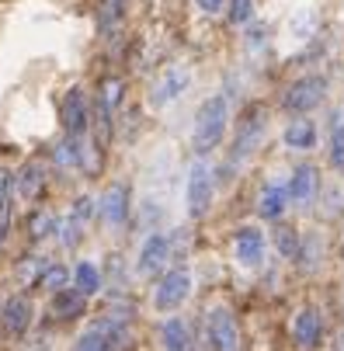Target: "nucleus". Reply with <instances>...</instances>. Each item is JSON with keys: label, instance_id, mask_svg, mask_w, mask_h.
<instances>
[{"label": "nucleus", "instance_id": "nucleus-1", "mask_svg": "<svg viewBox=\"0 0 344 351\" xmlns=\"http://www.w3.org/2000/svg\"><path fill=\"white\" fill-rule=\"evenodd\" d=\"M226 125H230V101L226 94H212L202 101L199 115H195V129H191V149L199 157L212 154V149L223 143L226 136Z\"/></svg>", "mask_w": 344, "mask_h": 351}, {"label": "nucleus", "instance_id": "nucleus-2", "mask_svg": "<svg viewBox=\"0 0 344 351\" xmlns=\"http://www.w3.org/2000/svg\"><path fill=\"white\" fill-rule=\"evenodd\" d=\"M212 198H216V174L212 167L206 164V157H199L191 164L188 171V181H184V206H188V216L195 219H202L212 206Z\"/></svg>", "mask_w": 344, "mask_h": 351}, {"label": "nucleus", "instance_id": "nucleus-3", "mask_svg": "<svg viewBox=\"0 0 344 351\" xmlns=\"http://www.w3.org/2000/svg\"><path fill=\"white\" fill-rule=\"evenodd\" d=\"M188 295H191V275L184 268H174L153 289V310L157 313H174L177 306L188 303Z\"/></svg>", "mask_w": 344, "mask_h": 351}, {"label": "nucleus", "instance_id": "nucleus-4", "mask_svg": "<svg viewBox=\"0 0 344 351\" xmlns=\"http://www.w3.org/2000/svg\"><path fill=\"white\" fill-rule=\"evenodd\" d=\"M323 94H327V80L323 77H303V80H296L285 90L282 108L292 112V115H306V112H313L323 101Z\"/></svg>", "mask_w": 344, "mask_h": 351}, {"label": "nucleus", "instance_id": "nucleus-5", "mask_svg": "<svg viewBox=\"0 0 344 351\" xmlns=\"http://www.w3.org/2000/svg\"><path fill=\"white\" fill-rule=\"evenodd\" d=\"M63 129H66V139H84L90 129V101L84 87H73L63 97Z\"/></svg>", "mask_w": 344, "mask_h": 351}, {"label": "nucleus", "instance_id": "nucleus-6", "mask_svg": "<svg viewBox=\"0 0 344 351\" xmlns=\"http://www.w3.org/2000/svg\"><path fill=\"white\" fill-rule=\"evenodd\" d=\"M188 84H191V70H188L184 63H171V66H167V70L157 77V84H153V94H150L153 108L174 105L177 97L188 90Z\"/></svg>", "mask_w": 344, "mask_h": 351}, {"label": "nucleus", "instance_id": "nucleus-7", "mask_svg": "<svg viewBox=\"0 0 344 351\" xmlns=\"http://www.w3.org/2000/svg\"><path fill=\"white\" fill-rule=\"evenodd\" d=\"M206 334L212 351H240V327L233 320V313L226 306H216L206 320Z\"/></svg>", "mask_w": 344, "mask_h": 351}, {"label": "nucleus", "instance_id": "nucleus-8", "mask_svg": "<svg viewBox=\"0 0 344 351\" xmlns=\"http://www.w3.org/2000/svg\"><path fill=\"white\" fill-rule=\"evenodd\" d=\"M265 129H268V122H265V112L261 108H251L247 115H243V122L236 129V139H233V164H240L243 157H251L254 149L261 146Z\"/></svg>", "mask_w": 344, "mask_h": 351}, {"label": "nucleus", "instance_id": "nucleus-9", "mask_svg": "<svg viewBox=\"0 0 344 351\" xmlns=\"http://www.w3.org/2000/svg\"><path fill=\"white\" fill-rule=\"evenodd\" d=\"M97 213H101V219H105L108 230H122L125 219H129V184H125V181L108 184L105 195H101V206H97Z\"/></svg>", "mask_w": 344, "mask_h": 351}, {"label": "nucleus", "instance_id": "nucleus-10", "mask_svg": "<svg viewBox=\"0 0 344 351\" xmlns=\"http://www.w3.org/2000/svg\"><path fill=\"white\" fill-rule=\"evenodd\" d=\"M265 233L258 226H240L233 233V258L243 265V268H258L265 261Z\"/></svg>", "mask_w": 344, "mask_h": 351}, {"label": "nucleus", "instance_id": "nucleus-11", "mask_svg": "<svg viewBox=\"0 0 344 351\" xmlns=\"http://www.w3.org/2000/svg\"><path fill=\"white\" fill-rule=\"evenodd\" d=\"M167 261H171V237L167 233H150L139 247L136 271L139 275H157L160 268H167Z\"/></svg>", "mask_w": 344, "mask_h": 351}, {"label": "nucleus", "instance_id": "nucleus-12", "mask_svg": "<svg viewBox=\"0 0 344 351\" xmlns=\"http://www.w3.org/2000/svg\"><path fill=\"white\" fill-rule=\"evenodd\" d=\"M119 341H122V327H119V320L108 317V320H101V324L87 327V330L77 337L73 351H115Z\"/></svg>", "mask_w": 344, "mask_h": 351}, {"label": "nucleus", "instance_id": "nucleus-13", "mask_svg": "<svg viewBox=\"0 0 344 351\" xmlns=\"http://www.w3.org/2000/svg\"><path fill=\"white\" fill-rule=\"evenodd\" d=\"M317 188H320V174L313 164H299L296 171H292L285 191H288V202H296V206H310L313 198H317Z\"/></svg>", "mask_w": 344, "mask_h": 351}, {"label": "nucleus", "instance_id": "nucleus-14", "mask_svg": "<svg viewBox=\"0 0 344 351\" xmlns=\"http://www.w3.org/2000/svg\"><path fill=\"white\" fill-rule=\"evenodd\" d=\"M292 337H296L299 348H317V344H320V337H323V320H320V313H317L313 306H306V310L296 313V320H292Z\"/></svg>", "mask_w": 344, "mask_h": 351}, {"label": "nucleus", "instance_id": "nucleus-15", "mask_svg": "<svg viewBox=\"0 0 344 351\" xmlns=\"http://www.w3.org/2000/svg\"><path fill=\"white\" fill-rule=\"evenodd\" d=\"M0 320H4V327L11 334H25L35 320V306L28 303V295H11L4 303V310H0Z\"/></svg>", "mask_w": 344, "mask_h": 351}, {"label": "nucleus", "instance_id": "nucleus-16", "mask_svg": "<svg viewBox=\"0 0 344 351\" xmlns=\"http://www.w3.org/2000/svg\"><path fill=\"white\" fill-rule=\"evenodd\" d=\"M11 181H14V195L21 198V202H38V195L45 188V178H42L38 164H25L18 171V178H11Z\"/></svg>", "mask_w": 344, "mask_h": 351}, {"label": "nucleus", "instance_id": "nucleus-17", "mask_svg": "<svg viewBox=\"0 0 344 351\" xmlns=\"http://www.w3.org/2000/svg\"><path fill=\"white\" fill-rule=\"evenodd\" d=\"M160 344H164V351H195L191 330H188V324H184L181 317H167V320H164V327H160Z\"/></svg>", "mask_w": 344, "mask_h": 351}, {"label": "nucleus", "instance_id": "nucleus-18", "mask_svg": "<svg viewBox=\"0 0 344 351\" xmlns=\"http://www.w3.org/2000/svg\"><path fill=\"white\" fill-rule=\"evenodd\" d=\"M285 146L288 149H313L317 146V122H310L306 115H299V119H292L288 125H285Z\"/></svg>", "mask_w": 344, "mask_h": 351}, {"label": "nucleus", "instance_id": "nucleus-19", "mask_svg": "<svg viewBox=\"0 0 344 351\" xmlns=\"http://www.w3.org/2000/svg\"><path fill=\"white\" fill-rule=\"evenodd\" d=\"M70 289L84 299H90L97 289H101V271H97L94 261H80L73 271H70Z\"/></svg>", "mask_w": 344, "mask_h": 351}, {"label": "nucleus", "instance_id": "nucleus-20", "mask_svg": "<svg viewBox=\"0 0 344 351\" xmlns=\"http://www.w3.org/2000/svg\"><path fill=\"white\" fill-rule=\"evenodd\" d=\"M285 206H288L285 184H278V181L265 184V191H261V198H258V213H261L265 219H278V216L285 213Z\"/></svg>", "mask_w": 344, "mask_h": 351}, {"label": "nucleus", "instance_id": "nucleus-21", "mask_svg": "<svg viewBox=\"0 0 344 351\" xmlns=\"http://www.w3.org/2000/svg\"><path fill=\"white\" fill-rule=\"evenodd\" d=\"M313 32H317V14H313V8H296V11H292V18H288V35H292V38L306 42V38H313Z\"/></svg>", "mask_w": 344, "mask_h": 351}, {"label": "nucleus", "instance_id": "nucleus-22", "mask_svg": "<svg viewBox=\"0 0 344 351\" xmlns=\"http://www.w3.org/2000/svg\"><path fill=\"white\" fill-rule=\"evenodd\" d=\"M84 303H87L84 295H77L73 289H63V292H56V295H53V313H56V317H63V320H73V317H80V313H84Z\"/></svg>", "mask_w": 344, "mask_h": 351}, {"label": "nucleus", "instance_id": "nucleus-23", "mask_svg": "<svg viewBox=\"0 0 344 351\" xmlns=\"http://www.w3.org/2000/svg\"><path fill=\"white\" fill-rule=\"evenodd\" d=\"M330 164L334 171L344 174V112H334V122H330Z\"/></svg>", "mask_w": 344, "mask_h": 351}, {"label": "nucleus", "instance_id": "nucleus-24", "mask_svg": "<svg viewBox=\"0 0 344 351\" xmlns=\"http://www.w3.org/2000/svg\"><path fill=\"white\" fill-rule=\"evenodd\" d=\"M53 233H60V219L53 216V213H35L32 219H28V237L35 240V243H42V240H49Z\"/></svg>", "mask_w": 344, "mask_h": 351}, {"label": "nucleus", "instance_id": "nucleus-25", "mask_svg": "<svg viewBox=\"0 0 344 351\" xmlns=\"http://www.w3.org/2000/svg\"><path fill=\"white\" fill-rule=\"evenodd\" d=\"M122 105V80L119 77H108L101 80V94H97V108H105L108 115H115V108Z\"/></svg>", "mask_w": 344, "mask_h": 351}, {"label": "nucleus", "instance_id": "nucleus-26", "mask_svg": "<svg viewBox=\"0 0 344 351\" xmlns=\"http://www.w3.org/2000/svg\"><path fill=\"white\" fill-rule=\"evenodd\" d=\"M38 285L45 289V292H63V289H70V271L63 268V265H49L45 271H42V278H38Z\"/></svg>", "mask_w": 344, "mask_h": 351}, {"label": "nucleus", "instance_id": "nucleus-27", "mask_svg": "<svg viewBox=\"0 0 344 351\" xmlns=\"http://www.w3.org/2000/svg\"><path fill=\"white\" fill-rule=\"evenodd\" d=\"M275 247H278L282 258L296 261V254H299V233L288 230V226H278V230H275Z\"/></svg>", "mask_w": 344, "mask_h": 351}, {"label": "nucleus", "instance_id": "nucleus-28", "mask_svg": "<svg viewBox=\"0 0 344 351\" xmlns=\"http://www.w3.org/2000/svg\"><path fill=\"white\" fill-rule=\"evenodd\" d=\"M320 254H323L320 237H313V233H310V237H299V254H296V258L303 261V268H310V271H313V268H317V261H320Z\"/></svg>", "mask_w": 344, "mask_h": 351}, {"label": "nucleus", "instance_id": "nucleus-29", "mask_svg": "<svg viewBox=\"0 0 344 351\" xmlns=\"http://www.w3.org/2000/svg\"><path fill=\"white\" fill-rule=\"evenodd\" d=\"M226 18L233 25H251L254 21V0H226Z\"/></svg>", "mask_w": 344, "mask_h": 351}, {"label": "nucleus", "instance_id": "nucleus-30", "mask_svg": "<svg viewBox=\"0 0 344 351\" xmlns=\"http://www.w3.org/2000/svg\"><path fill=\"white\" fill-rule=\"evenodd\" d=\"M94 213H97V202H94L90 195H80L77 202H73V209H70V219H73V223H80V226H87Z\"/></svg>", "mask_w": 344, "mask_h": 351}, {"label": "nucleus", "instance_id": "nucleus-31", "mask_svg": "<svg viewBox=\"0 0 344 351\" xmlns=\"http://www.w3.org/2000/svg\"><path fill=\"white\" fill-rule=\"evenodd\" d=\"M45 268H49V265H42V258H25V261L18 265V282H21V285H28V282H38Z\"/></svg>", "mask_w": 344, "mask_h": 351}, {"label": "nucleus", "instance_id": "nucleus-32", "mask_svg": "<svg viewBox=\"0 0 344 351\" xmlns=\"http://www.w3.org/2000/svg\"><path fill=\"white\" fill-rule=\"evenodd\" d=\"M11 171H4V167H0V206H4V202H11Z\"/></svg>", "mask_w": 344, "mask_h": 351}, {"label": "nucleus", "instance_id": "nucleus-33", "mask_svg": "<svg viewBox=\"0 0 344 351\" xmlns=\"http://www.w3.org/2000/svg\"><path fill=\"white\" fill-rule=\"evenodd\" d=\"M223 4H226V0H199V8H202L206 14H219Z\"/></svg>", "mask_w": 344, "mask_h": 351}, {"label": "nucleus", "instance_id": "nucleus-34", "mask_svg": "<svg viewBox=\"0 0 344 351\" xmlns=\"http://www.w3.org/2000/svg\"><path fill=\"white\" fill-rule=\"evenodd\" d=\"M334 351H344V330L337 334V344H334Z\"/></svg>", "mask_w": 344, "mask_h": 351}]
</instances>
